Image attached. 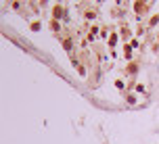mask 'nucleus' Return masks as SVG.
I'll list each match as a JSON object with an SVG mask.
<instances>
[{
	"instance_id": "1",
	"label": "nucleus",
	"mask_w": 159,
	"mask_h": 144,
	"mask_svg": "<svg viewBox=\"0 0 159 144\" xmlns=\"http://www.w3.org/2000/svg\"><path fill=\"white\" fill-rule=\"evenodd\" d=\"M136 11H138V13H143V11H147V4H140V2H138V4H136Z\"/></svg>"
},
{
	"instance_id": "2",
	"label": "nucleus",
	"mask_w": 159,
	"mask_h": 144,
	"mask_svg": "<svg viewBox=\"0 0 159 144\" xmlns=\"http://www.w3.org/2000/svg\"><path fill=\"white\" fill-rule=\"evenodd\" d=\"M61 15H63V8H61V6H55V17H61Z\"/></svg>"
}]
</instances>
